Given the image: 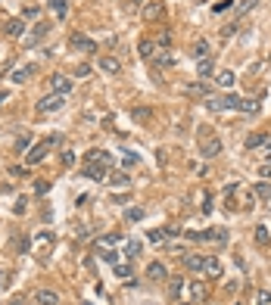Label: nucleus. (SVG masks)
Wrapping results in <instances>:
<instances>
[{"instance_id":"obj_1","label":"nucleus","mask_w":271,"mask_h":305,"mask_svg":"<svg viewBox=\"0 0 271 305\" xmlns=\"http://www.w3.org/2000/svg\"><path fill=\"white\" fill-rule=\"evenodd\" d=\"M53 143H59V137L53 134V137H47V140H41V143H35L28 152H25V165H41L47 159V152H50V147Z\"/></svg>"},{"instance_id":"obj_2","label":"nucleus","mask_w":271,"mask_h":305,"mask_svg":"<svg viewBox=\"0 0 271 305\" xmlns=\"http://www.w3.org/2000/svg\"><path fill=\"white\" fill-rule=\"evenodd\" d=\"M240 103V97L237 94H222V97H206V109H212V112H225V109H237Z\"/></svg>"},{"instance_id":"obj_3","label":"nucleus","mask_w":271,"mask_h":305,"mask_svg":"<svg viewBox=\"0 0 271 305\" xmlns=\"http://www.w3.org/2000/svg\"><path fill=\"white\" fill-rule=\"evenodd\" d=\"M50 28H53V25H50V22H35V25H31V31H28V35L22 38V41H25V50L38 47L41 41H44V38L50 35Z\"/></svg>"},{"instance_id":"obj_4","label":"nucleus","mask_w":271,"mask_h":305,"mask_svg":"<svg viewBox=\"0 0 271 305\" xmlns=\"http://www.w3.org/2000/svg\"><path fill=\"white\" fill-rule=\"evenodd\" d=\"M69 47L75 50V53H97V41H90L88 35H81V31H72L69 35Z\"/></svg>"},{"instance_id":"obj_5","label":"nucleus","mask_w":271,"mask_h":305,"mask_svg":"<svg viewBox=\"0 0 271 305\" xmlns=\"http://www.w3.org/2000/svg\"><path fill=\"white\" fill-rule=\"evenodd\" d=\"M66 106V97L63 94H47V97H41L38 100V115H47V112H59V109Z\"/></svg>"},{"instance_id":"obj_6","label":"nucleus","mask_w":271,"mask_h":305,"mask_svg":"<svg viewBox=\"0 0 271 305\" xmlns=\"http://www.w3.org/2000/svg\"><path fill=\"white\" fill-rule=\"evenodd\" d=\"M72 87H75V78H69V75H63V72L50 75V94H63V97H69V94H72Z\"/></svg>"},{"instance_id":"obj_7","label":"nucleus","mask_w":271,"mask_h":305,"mask_svg":"<svg viewBox=\"0 0 271 305\" xmlns=\"http://www.w3.org/2000/svg\"><path fill=\"white\" fill-rule=\"evenodd\" d=\"M140 16L147 22H162L165 19V3H162V0H150V3H143Z\"/></svg>"},{"instance_id":"obj_8","label":"nucleus","mask_w":271,"mask_h":305,"mask_svg":"<svg viewBox=\"0 0 271 305\" xmlns=\"http://www.w3.org/2000/svg\"><path fill=\"white\" fill-rule=\"evenodd\" d=\"M81 177H88V181H106L109 177V168L100 165V162H88L81 168Z\"/></svg>"},{"instance_id":"obj_9","label":"nucleus","mask_w":271,"mask_h":305,"mask_svg":"<svg viewBox=\"0 0 271 305\" xmlns=\"http://www.w3.org/2000/svg\"><path fill=\"white\" fill-rule=\"evenodd\" d=\"M218 152H222V140H218V137H206V140H203V147H200V156L203 159H215Z\"/></svg>"},{"instance_id":"obj_10","label":"nucleus","mask_w":271,"mask_h":305,"mask_svg":"<svg viewBox=\"0 0 271 305\" xmlns=\"http://www.w3.org/2000/svg\"><path fill=\"white\" fill-rule=\"evenodd\" d=\"M35 72H38V65H31V63H28V65H19V69L10 72V81H13V84H25Z\"/></svg>"},{"instance_id":"obj_11","label":"nucleus","mask_w":271,"mask_h":305,"mask_svg":"<svg viewBox=\"0 0 271 305\" xmlns=\"http://www.w3.org/2000/svg\"><path fill=\"white\" fill-rule=\"evenodd\" d=\"M97 69L106 72V75H118V72H122V63H118L115 56H100L97 59Z\"/></svg>"},{"instance_id":"obj_12","label":"nucleus","mask_w":271,"mask_h":305,"mask_svg":"<svg viewBox=\"0 0 271 305\" xmlns=\"http://www.w3.org/2000/svg\"><path fill=\"white\" fill-rule=\"evenodd\" d=\"M25 28H28L25 19H10V22L3 25V35L6 38H25Z\"/></svg>"},{"instance_id":"obj_13","label":"nucleus","mask_w":271,"mask_h":305,"mask_svg":"<svg viewBox=\"0 0 271 305\" xmlns=\"http://www.w3.org/2000/svg\"><path fill=\"white\" fill-rule=\"evenodd\" d=\"M147 277L153 283H159V281H165V277H168V271H165L162 261H150V265H147Z\"/></svg>"},{"instance_id":"obj_14","label":"nucleus","mask_w":271,"mask_h":305,"mask_svg":"<svg viewBox=\"0 0 271 305\" xmlns=\"http://www.w3.org/2000/svg\"><path fill=\"white\" fill-rule=\"evenodd\" d=\"M184 94H187L190 100H206V97H209V84H203V81L187 84V87H184Z\"/></svg>"},{"instance_id":"obj_15","label":"nucleus","mask_w":271,"mask_h":305,"mask_svg":"<svg viewBox=\"0 0 271 305\" xmlns=\"http://www.w3.org/2000/svg\"><path fill=\"white\" fill-rule=\"evenodd\" d=\"M84 159H88V162H100V165H113V156H109V152L106 150H88V152H84Z\"/></svg>"},{"instance_id":"obj_16","label":"nucleus","mask_w":271,"mask_h":305,"mask_svg":"<svg viewBox=\"0 0 271 305\" xmlns=\"http://www.w3.org/2000/svg\"><path fill=\"white\" fill-rule=\"evenodd\" d=\"M35 305H59V293H53V290H38L35 293Z\"/></svg>"},{"instance_id":"obj_17","label":"nucleus","mask_w":271,"mask_h":305,"mask_svg":"<svg viewBox=\"0 0 271 305\" xmlns=\"http://www.w3.org/2000/svg\"><path fill=\"white\" fill-rule=\"evenodd\" d=\"M203 261H206V256H197V252H184V265H187L190 271H197V274H203Z\"/></svg>"},{"instance_id":"obj_18","label":"nucleus","mask_w":271,"mask_h":305,"mask_svg":"<svg viewBox=\"0 0 271 305\" xmlns=\"http://www.w3.org/2000/svg\"><path fill=\"white\" fill-rule=\"evenodd\" d=\"M203 299H209V286L200 283V281H193L190 283V302H203Z\"/></svg>"},{"instance_id":"obj_19","label":"nucleus","mask_w":271,"mask_h":305,"mask_svg":"<svg viewBox=\"0 0 271 305\" xmlns=\"http://www.w3.org/2000/svg\"><path fill=\"white\" fill-rule=\"evenodd\" d=\"M106 181L113 184V187H125V190L131 187V177H128V172H125V168H122V172H113V174L106 177Z\"/></svg>"},{"instance_id":"obj_20","label":"nucleus","mask_w":271,"mask_h":305,"mask_svg":"<svg viewBox=\"0 0 271 305\" xmlns=\"http://www.w3.org/2000/svg\"><path fill=\"white\" fill-rule=\"evenodd\" d=\"M153 63L162 65V69H172V65H175V53H172V50H156Z\"/></svg>"},{"instance_id":"obj_21","label":"nucleus","mask_w":271,"mask_h":305,"mask_svg":"<svg viewBox=\"0 0 271 305\" xmlns=\"http://www.w3.org/2000/svg\"><path fill=\"white\" fill-rule=\"evenodd\" d=\"M115 243H122V234H103V237H97V249H113Z\"/></svg>"},{"instance_id":"obj_22","label":"nucleus","mask_w":271,"mask_h":305,"mask_svg":"<svg viewBox=\"0 0 271 305\" xmlns=\"http://www.w3.org/2000/svg\"><path fill=\"white\" fill-rule=\"evenodd\" d=\"M203 271H206L209 277H222V261H218L215 256H206V261H203Z\"/></svg>"},{"instance_id":"obj_23","label":"nucleus","mask_w":271,"mask_h":305,"mask_svg":"<svg viewBox=\"0 0 271 305\" xmlns=\"http://www.w3.org/2000/svg\"><path fill=\"white\" fill-rule=\"evenodd\" d=\"M47 6L53 10L56 19H66V16H69V0H47Z\"/></svg>"},{"instance_id":"obj_24","label":"nucleus","mask_w":271,"mask_h":305,"mask_svg":"<svg viewBox=\"0 0 271 305\" xmlns=\"http://www.w3.org/2000/svg\"><path fill=\"white\" fill-rule=\"evenodd\" d=\"M212 72H215L212 56H209V59H197V78H209Z\"/></svg>"},{"instance_id":"obj_25","label":"nucleus","mask_w":271,"mask_h":305,"mask_svg":"<svg viewBox=\"0 0 271 305\" xmlns=\"http://www.w3.org/2000/svg\"><path fill=\"white\" fill-rule=\"evenodd\" d=\"M215 81H218V87H225V90H231L237 78H234V72H231V69H222V72H218V75H215Z\"/></svg>"},{"instance_id":"obj_26","label":"nucleus","mask_w":271,"mask_h":305,"mask_svg":"<svg viewBox=\"0 0 271 305\" xmlns=\"http://www.w3.org/2000/svg\"><path fill=\"white\" fill-rule=\"evenodd\" d=\"M212 53H209V41L206 38H200L197 44H193V59H209Z\"/></svg>"},{"instance_id":"obj_27","label":"nucleus","mask_w":271,"mask_h":305,"mask_svg":"<svg viewBox=\"0 0 271 305\" xmlns=\"http://www.w3.org/2000/svg\"><path fill=\"white\" fill-rule=\"evenodd\" d=\"M31 143H35V137H31L28 131H25L22 137H16V152H22V156H25V152L31 150Z\"/></svg>"},{"instance_id":"obj_28","label":"nucleus","mask_w":271,"mask_h":305,"mask_svg":"<svg viewBox=\"0 0 271 305\" xmlns=\"http://www.w3.org/2000/svg\"><path fill=\"white\" fill-rule=\"evenodd\" d=\"M252 237H256V243H259L262 249H265L268 243H271V234H268V227H265V224H259L256 231H252Z\"/></svg>"},{"instance_id":"obj_29","label":"nucleus","mask_w":271,"mask_h":305,"mask_svg":"<svg viewBox=\"0 0 271 305\" xmlns=\"http://www.w3.org/2000/svg\"><path fill=\"white\" fill-rule=\"evenodd\" d=\"M156 50H159V47H156V41H147V38L140 41V56H143V59H153V56H156Z\"/></svg>"},{"instance_id":"obj_30","label":"nucleus","mask_w":271,"mask_h":305,"mask_svg":"<svg viewBox=\"0 0 271 305\" xmlns=\"http://www.w3.org/2000/svg\"><path fill=\"white\" fill-rule=\"evenodd\" d=\"M125 221H128V224H137V221H143V209H140V206L125 209Z\"/></svg>"},{"instance_id":"obj_31","label":"nucleus","mask_w":271,"mask_h":305,"mask_svg":"<svg viewBox=\"0 0 271 305\" xmlns=\"http://www.w3.org/2000/svg\"><path fill=\"white\" fill-rule=\"evenodd\" d=\"M172 41H175V35H172V28H162V31H159V38H156V47H162V50H168V47H172Z\"/></svg>"},{"instance_id":"obj_32","label":"nucleus","mask_w":271,"mask_h":305,"mask_svg":"<svg viewBox=\"0 0 271 305\" xmlns=\"http://www.w3.org/2000/svg\"><path fill=\"white\" fill-rule=\"evenodd\" d=\"M115 277H122V281L134 283V271H131V265H118V261H115Z\"/></svg>"},{"instance_id":"obj_33","label":"nucleus","mask_w":271,"mask_h":305,"mask_svg":"<svg viewBox=\"0 0 271 305\" xmlns=\"http://www.w3.org/2000/svg\"><path fill=\"white\" fill-rule=\"evenodd\" d=\"M206 240H215V243H227V231H225V227H212V231H206Z\"/></svg>"},{"instance_id":"obj_34","label":"nucleus","mask_w":271,"mask_h":305,"mask_svg":"<svg viewBox=\"0 0 271 305\" xmlns=\"http://www.w3.org/2000/svg\"><path fill=\"white\" fill-rule=\"evenodd\" d=\"M181 290H184V277H172V283H168V296H172V299H178V296H181Z\"/></svg>"},{"instance_id":"obj_35","label":"nucleus","mask_w":271,"mask_h":305,"mask_svg":"<svg viewBox=\"0 0 271 305\" xmlns=\"http://www.w3.org/2000/svg\"><path fill=\"white\" fill-rule=\"evenodd\" d=\"M265 134H249L247 137V150H259V147H265Z\"/></svg>"},{"instance_id":"obj_36","label":"nucleus","mask_w":271,"mask_h":305,"mask_svg":"<svg viewBox=\"0 0 271 305\" xmlns=\"http://www.w3.org/2000/svg\"><path fill=\"white\" fill-rule=\"evenodd\" d=\"M252 196H259V199H271V184H256V187H252Z\"/></svg>"},{"instance_id":"obj_37","label":"nucleus","mask_w":271,"mask_h":305,"mask_svg":"<svg viewBox=\"0 0 271 305\" xmlns=\"http://www.w3.org/2000/svg\"><path fill=\"white\" fill-rule=\"evenodd\" d=\"M38 16H41V6H35V3H31V6H22V16H19V19L31 22V19H38Z\"/></svg>"},{"instance_id":"obj_38","label":"nucleus","mask_w":271,"mask_h":305,"mask_svg":"<svg viewBox=\"0 0 271 305\" xmlns=\"http://www.w3.org/2000/svg\"><path fill=\"white\" fill-rule=\"evenodd\" d=\"M125 256H128V259H137L140 256V243L137 240H125Z\"/></svg>"},{"instance_id":"obj_39","label":"nucleus","mask_w":271,"mask_h":305,"mask_svg":"<svg viewBox=\"0 0 271 305\" xmlns=\"http://www.w3.org/2000/svg\"><path fill=\"white\" fill-rule=\"evenodd\" d=\"M97 256L103 259V261H109V265H115L118 261V256H115V249H97Z\"/></svg>"},{"instance_id":"obj_40","label":"nucleus","mask_w":271,"mask_h":305,"mask_svg":"<svg viewBox=\"0 0 271 305\" xmlns=\"http://www.w3.org/2000/svg\"><path fill=\"white\" fill-rule=\"evenodd\" d=\"M90 72H94V69H90L88 63H78V65H75V78H90Z\"/></svg>"},{"instance_id":"obj_41","label":"nucleus","mask_w":271,"mask_h":305,"mask_svg":"<svg viewBox=\"0 0 271 305\" xmlns=\"http://www.w3.org/2000/svg\"><path fill=\"white\" fill-rule=\"evenodd\" d=\"M256 305H271V290H259L256 293Z\"/></svg>"},{"instance_id":"obj_42","label":"nucleus","mask_w":271,"mask_h":305,"mask_svg":"<svg viewBox=\"0 0 271 305\" xmlns=\"http://www.w3.org/2000/svg\"><path fill=\"white\" fill-rule=\"evenodd\" d=\"M256 3L259 0H243L240 6H237V16H243V13H249V10H256Z\"/></svg>"},{"instance_id":"obj_43","label":"nucleus","mask_w":271,"mask_h":305,"mask_svg":"<svg viewBox=\"0 0 271 305\" xmlns=\"http://www.w3.org/2000/svg\"><path fill=\"white\" fill-rule=\"evenodd\" d=\"M237 28H240V25H237V22L225 25V28H222V38H225V41H227V38H234V35H237Z\"/></svg>"},{"instance_id":"obj_44","label":"nucleus","mask_w":271,"mask_h":305,"mask_svg":"<svg viewBox=\"0 0 271 305\" xmlns=\"http://www.w3.org/2000/svg\"><path fill=\"white\" fill-rule=\"evenodd\" d=\"M231 6H234V0H218V3L212 6V10H215V13H227Z\"/></svg>"},{"instance_id":"obj_45","label":"nucleus","mask_w":271,"mask_h":305,"mask_svg":"<svg viewBox=\"0 0 271 305\" xmlns=\"http://www.w3.org/2000/svg\"><path fill=\"white\" fill-rule=\"evenodd\" d=\"M147 237H150V243H162L165 240V231H150Z\"/></svg>"},{"instance_id":"obj_46","label":"nucleus","mask_w":271,"mask_h":305,"mask_svg":"<svg viewBox=\"0 0 271 305\" xmlns=\"http://www.w3.org/2000/svg\"><path fill=\"white\" fill-rule=\"evenodd\" d=\"M134 118H137V122H147V118H150V109H134Z\"/></svg>"},{"instance_id":"obj_47","label":"nucleus","mask_w":271,"mask_h":305,"mask_svg":"<svg viewBox=\"0 0 271 305\" xmlns=\"http://www.w3.org/2000/svg\"><path fill=\"white\" fill-rule=\"evenodd\" d=\"M75 162V152L72 150H63V165H72Z\"/></svg>"},{"instance_id":"obj_48","label":"nucleus","mask_w":271,"mask_h":305,"mask_svg":"<svg viewBox=\"0 0 271 305\" xmlns=\"http://www.w3.org/2000/svg\"><path fill=\"white\" fill-rule=\"evenodd\" d=\"M137 162H140V159H137V156H134V152H128V156H125V159H122V165H137Z\"/></svg>"},{"instance_id":"obj_49","label":"nucleus","mask_w":271,"mask_h":305,"mask_svg":"<svg viewBox=\"0 0 271 305\" xmlns=\"http://www.w3.org/2000/svg\"><path fill=\"white\" fill-rule=\"evenodd\" d=\"M6 286H10V274H6V271H0V290H6Z\"/></svg>"},{"instance_id":"obj_50","label":"nucleus","mask_w":271,"mask_h":305,"mask_svg":"<svg viewBox=\"0 0 271 305\" xmlns=\"http://www.w3.org/2000/svg\"><path fill=\"white\" fill-rule=\"evenodd\" d=\"M35 190H38V193H47V190H50V184H47V181H38V184H35Z\"/></svg>"},{"instance_id":"obj_51","label":"nucleus","mask_w":271,"mask_h":305,"mask_svg":"<svg viewBox=\"0 0 271 305\" xmlns=\"http://www.w3.org/2000/svg\"><path fill=\"white\" fill-rule=\"evenodd\" d=\"M259 174H262V177H271V162L262 165V168H259Z\"/></svg>"},{"instance_id":"obj_52","label":"nucleus","mask_w":271,"mask_h":305,"mask_svg":"<svg viewBox=\"0 0 271 305\" xmlns=\"http://www.w3.org/2000/svg\"><path fill=\"white\" fill-rule=\"evenodd\" d=\"M140 3H143V0H128V10H137Z\"/></svg>"},{"instance_id":"obj_53","label":"nucleus","mask_w":271,"mask_h":305,"mask_svg":"<svg viewBox=\"0 0 271 305\" xmlns=\"http://www.w3.org/2000/svg\"><path fill=\"white\" fill-rule=\"evenodd\" d=\"M22 302H25V299H22V296H16V299H13L10 305H22Z\"/></svg>"},{"instance_id":"obj_54","label":"nucleus","mask_w":271,"mask_h":305,"mask_svg":"<svg viewBox=\"0 0 271 305\" xmlns=\"http://www.w3.org/2000/svg\"><path fill=\"white\" fill-rule=\"evenodd\" d=\"M265 150H268V156H271V137H268V140H265Z\"/></svg>"},{"instance_id":"obj_55","label":"nucleus","mask_w":271,"mask_h":305,"mask_svg":"<svg viewBox=\"0 0 271 305\" xmlns=\"http://www.w3.org/2000/svg\"><path fill=\"white\" fill-rule=\"evenodd\" d=\"M6 103V94H3V90H0V106H3Z\"/></svg>"},{"instance_id":"obj_56","label":"nucleus","mask_w":271,"mask_h":305,"mask_svg":"<svg viewBox=\"0 0 271 305\" xmlns=\"http://www.w3.org/2000/svg\"><path fill=\"white\" fill-rule=\"evenodd\" d=\"M178 305H193V302H178Z\"/></svg>"},{"instance_id":"obj_57","label":"nucleus","mask_w":271,"mask_h":305,"mask_svg":"<svg viewBox=\"0 0 271 305\" xmlns=\"http://www.w3.org/2000/svg\"><path fill=\"white\" fill-rule=\"evenodd\" d=\"M234 305H243V302H234Z\"/></svg>"},{"instance_id":"obj_58","label":"nucleus","mask_w":271,"mask_h":305,"mask_svg":"<svg viewBox=\"0 0 271 305\" xmlns=\"http://www.w3.org/2000/svg\"><path fill=\"white\" fill-rule=\"evenodd\" d=\"M0 190H3V187H0Z\"/></svg>"}]
</instances>
